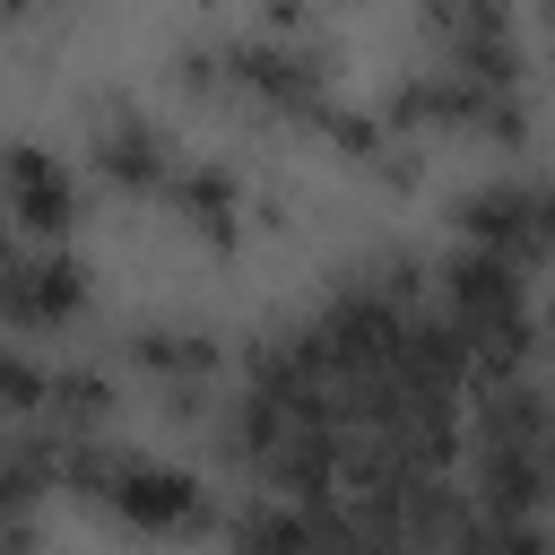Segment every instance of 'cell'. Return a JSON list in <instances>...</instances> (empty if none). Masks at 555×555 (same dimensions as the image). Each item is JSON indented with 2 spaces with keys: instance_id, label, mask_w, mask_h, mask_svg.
I'll return each mask as SVG.
<instances>
[{
  "instance_id": "cell-1",
  "label": "cell",
  "mask_w": 555,
  "mask_h": 555,
  "mask_svg": "<svg viewBox=\"0 0 555 555\" xmlns=\"http://www.w3.org/2000/svg\"><path fill=\"white\" fill-rule=\"evenodd\" d=\"M61 477L130 529H199L208 520L199 477H182L156 451H130V442H78V451H61Z\"/></svg>"
},
{
  "instance_id": "cell-2",
  "label": "cell",
  "mask_w": 555,
  "mask_h": 555,
  "mask_svg": "<svg viewBox=\"0 0 555 555\" xmlns=\"http://www.w3.org/2000/svg\"><path fill=\"white\" fill-rule=\"evenodd\" d=\"M460 225H468V243H486L503 260H538V251H555V191L546 182H486V191H468Z\"/></svg>"
},
{
  "instance_id": "cell-3",
  "label": "cell",
  "mask_w": 555,
  "mask_h": 555,
  "mask_svg": "<svg viewBox=\"0 0 555 555\" xmlns=\"http://www.w3.org/2000/svg\"><path fill=\"white\" fill-rule=\"evenodd\" d=\"M78 304H87V269H78L69 251L17 234V251H9V321H17V330H52V321H69Z\"/></svg>"
},
{
  "instance_id": "cell-4",
  "label": "cell",
  "mask_w": 555,
  "mask_h": 555,
  "mask_svg": "<svg viewBox=\"0 0 555 555\" xmlns=\"http://www.w3.org/2000/svg\"><path fill=\"white\" fill-rule=\"evenodd\" d=\"M217 87H243L278 113H321V69L295 43H225L217 52Z\"/></svg>"
},
{
  "instance_id": "cell-5",
  "label": "cell",
  "mask_w": 555,
  "mask_h": 555,
  "mask_svg": "<svg viewBox=\"0 0 555 555\" xmlns=\"http://www.w3.org/2000/svg\"><path fill=\"white\" fill-rule=\"evenodd\" d=\"M9 191H17V234H26V243L69 234V217H78V182H69V165H52L35 139H17V156H9Z\"/></svg>"
},
{
  "instance_id": "cell-6",
  "label": "cell",
  "mask_w": 555,
  "mask_h": 555,
  "mask_svg": "<svg viewBox=\"0 0 555 555\" xmlns=\"http://www.w3.org/2000/svg\"><path fill=\"white\" fill-rule=\"evenodd\" d=\"M95 156H104V173L130 182V191H165V182H173V147H165V130H156V121H130V113L104 121Z\"/></svg>"
},
{
  "instance_id": "cell-7",
  "label": "cell",
  "mask_w": 555,
  "mask_h": 555,
  "mask_svg": "<svg viewBox=\"0 0 555 555\" xmlns=\"http://www.w3.org/2000/svg\"><path fill=\"white\" fill-rule=\"evenodd\" d=\"M165 199H173L191 225H217V234H225V217H234V173H217V165H173Z\"/></svg>"
},
{
  "instance_id": "cell-8",
  "label": "cell",
  "mask_w": 555,
  "mask_h": 555,
  "mask_svg": "<svg viewBox=\"0 0 555 555\" xmlns=\"http://www.w3.org/2000/svg\"><path fill=\"white\" fill-rule=\"evenodd\" d=\"M546 26H555V0H546Z\"/></svg>"
}]
</instances>
